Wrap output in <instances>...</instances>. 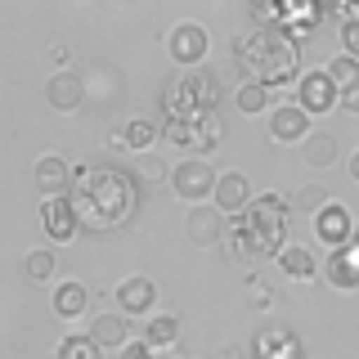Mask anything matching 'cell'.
Returning a JSON list of instances; mask_svg holds the SVG:
<instances>
[{"label":"cell","mask_w":359,"mask_h":359,"mask_svg":"<svg viewBox=\"0 0 359 359\" xmlns=\"http://www.w3.org/2000/svg\"><path fill=\"white\" fill-rule=\"evenodd\" d=\"M121 359H157V351H153L149 341H144V337H135L126 351H121Z\"/></svg>","instance_id":"4dcf8cb0"},{"label":"cell","mask_w":359,"mask_h":359,"mask_svg":"<svg viewBox=\"0 0 359 359\" xmlns=\"http://www.w3.org/2000/svg\"><path fill=\"white\" fill-rule=\"evenodd\" d=\"M184 233L194 247H216V238L224 233V220L216 216V202H202V207H189L184 216Z\"/></svg>","instance_id":"ac0fdd59"},{"label":"cell","mask_w":359,"mask_h":359,"mask_svg":"<svg viewBox=\"0 0 359 359\" xmlns=\"http://www.w3.org/2000/svg\"><path fill=\"white\" fill-rule=\"evenodd\" d=\"M301 157H306V166H314V171H328V166H337V157H341V144H337L332 130H314L301 144Z\"/></svg>","instance_id":"44dd1931"},{"label":"cell","mask_w":359,"mask_h":359,"mask_svg":"<svg viewBox=\"0 0 359 359\" xmlns=\"http://www.w3.org/2000/svg\"><path fill=\"white\" fill-rule=\"evenodd\" d=\"M50 306H54L59 319H81V314L90 310V287L81 283V278H63V283L54 287Z\"/></svg>","instance_id":"ffe728a7"},{"label":"cell","mask_w":359,"mask_h":359,"mask_svg":"<svg viewBox=\"0 0 359 359\" xmlns=\"http://www.w3.org/2000/svg\"><path fill=\"white\" fill-rule=\"evenodd\" d=\"M32 180H36V189L45 198H67L72 184H76V171L59 153H45V157H36V166H32Z\"/></svg>","instance_id":"7c38bea8"},{"label":"cell","mask_w":359,"mask_h":359,"mask_svg":"<svg viewBox=\"0 0 359 359\" xmlns=\"http://www.w3.org/2000/svg\"><path fill=\"white\" fill-rule=\"evenodd\" d=\"M153 306H157V283L149 274H130L117 283V310L126 319H153Z\"/></svg>","instance_id":"8fae6325"},{"label":"cell","mask_w":359,"mask_h":359,"mask_svg":"<svg viewBox=\"0 0 359 359\" xmlns=\"http://www.w3.org/2000/svg\"><path fill=\"white\" fill-rule=\"evenodd\" d=\"M220 135H224V126L216 112H202V117H189V121H162V140L180 144L184 153L202 157V162H207L211 149H220Z\"/></svg>","instance_id":"5b68a950"},{"label":"cell","mask_w":359,"mask_h":359,"mask_svg":"<svg viewBox=\"0 0 359 359\" xmlns=\"http://www.w3.org/2000/svg\"><path fill=\"white\" fill-rule=\"evenodd\" d=\"M90 337H95L104 351H126L135 341V323L121 310H99L95 319H90Z\"/></svg>","instance_id":"9a60e30c"},{"label":"cell","mask_w":359,"mask_h":359,"mask_svg":"<svg viewBox=\"0 0 359 359\" xmlns=\"http://www.w3.org/2000/svg\"><path fill=\"white\" fill-rule=\"evenodd\" d=\"M67 198H72L86 229L108 233L121 229L140 211V180L121 166H76V184Z\"/></svg>","instance_id":"6da1fadb"},{"label":"cell","mask_w":359,"mask_h":359,"mask_svg":"<svg viewBox=\"0 0 359 359\" xmlns=\"http://www.w3.org/2000/svg\"><path fill=\"white\" fill-rule=\"evenodd\" d=\"M54 359H104V346H99L90 332H81V337H63L59 351H54Z\"/></svg>","instance_id":"83f0119b"},{"label":"cell","mask_w":359,"mask_h":359,"mask_svg":"<svg viewBox=\"0 0 359 359\" xmlns=\"http://www.w3.org/2000/svg\"><path fill=\"white\" fill-rule=\"evenodd\" d=\"M86 99V81L81 72H72V67H59V72H50V81H45V104L54 112H76Z\"/></svg>","instance_id":"5bb4252c"},{"label":"cell","mask_w":359,"mask_h":359,"mask_svg":"<svg viewBox=\"0 0 359 359\" xmlns=\"http://www.w3.org/2000/svg\"><path fill=\"white\" fill-rule=\"evenodd\" d=\"M341 112H351V117H359V90H351V95H341Z\"/></svg>","instance_id":"1f68e13d"},{"label":"cell","mask_w":359,"mask_h":359,"mask_svg":"<svg viewBox=\"0 0 359 359\" xmlns=\"http://www.w3.org/2000/svg\"><path fill=\"white\" fill-rule=\"evenodd\" d=\"M269 135H274L278 144H306L314 126H310V112L292 99V104H278L274 112H269Z\"/></svg>","instance_id":"4fadbf2b"},{"label":"cell","mask_w":359,"mask_h":359,"mask_svg":"<svg viewBox=\"0 0 359 359\" xmlns=\"http://www.w3.org/2000/svg\"><path fill=\"white\" fill-rule=\"evenodd\" d=\"M332 76V86L341 90V95H351V90H359V59H351V54H337V59L323 63Z\"/></svg>","instance_id":"4316f807"},{"label":"cell","mask_w":359,"mask_h":359,"mask_svg":"<svg viewBox=\"0 0 359 359\" xmlns=\"http://www.w3.org/2000/svg\"><path fill=\"white\" fill-rule=\"evenodd\" d=\"M323 278H328V287H337V292H355L359 287V243L341 247V252H328Z\"/></svg>","instance_id":"e0dca14e"},{"label":"cell","mask_w":359,"mask_h":359,"mask_svg":"<svg viewBox=\"0 0 359 359\" xmlns=\"http://www.w3.org/2000/svg\"><path fill=\"white\" fill-rule=\"evenodd\" d=\"M157 140H162V121H153V117H135V121H126V126H121V144H126V149H135L140 157H149Z\"/></svg>","instance_id":"7402d4cb"},{"label":"cell","mask_w":359,"mask_h":359,"mask_svg":"<svg viewBox=\"0 0 359 359\" xmlns=\"http://www.w3.org/2000/svg\"><path fill=\"white\" fill-rule=\"evenodd\" d=\"M306 351H301V337L292 328H261V337H256V359H301Z\"/></svg>","instance_id":"d6986e66"},{"label":"cell","mask_w":359,"mask_h":359,"mask_svg":"<svg viewBox=\"0 0 359 359\" xmlns=\"http://www.w3.org/2000/svg\"><path fill=\"white\" fill-rule=\"evenodd\" d=\"M278 269H283L287 278H297V283H306V278L319 274V261H314V252H310V247L287 243L283 252H278Z\"/></svg>","instance_id":"603a6c76"},{"label":"cell","mask_w":359,"mask_h":359,"mask_svg":"<svg viewBox=\"0 0 359 359\" xmlns=\"http://www.w3.org/2000/svg\"><path fill=\"white\" fill-rule=\"evenodd\" d=\"M54 269H59V256H54V247H32L27 256H22V274L45 283V278H54Z\"/></svg>","instance_id":"484cf974"},{"label":"cell","mask_w":359,"mask_h":359,"mask_svg":"<svg viewBox=\"0 0 359 359\" xmlns=\"http://www.w3.org/2000/svg\"><path fill=\"white\" fill-rule=\"evenodd\" d=\"M346 171H351V180H355V184H359V149L351 153V162H346Z\"/></svg>","instance_id":"d6a6232c"},{"label":"cell","mask_w":359,"mask_h":359,"mask_svg":"<svg viewBox=\"0 0 359 359\" xmlns=\"http://www.w3.org/2000/svg\"><path fill=\"white\" fill-rule=\"evenodd\" d=\"M341 54L359 59V18L355 22H341Z\"/></svg>","instance_id":"f546056e"},{"label":"cell","mask_w":359,"mask_h":359,"mask_svg":"<svg viewBox=\"0 0 359 359\" xmlns=\"http://www.w3.org/2000/svg\"><path fill=\"white\" fill-rule=\"evenodd\" d=\"M211 50V36L202 22H175L171 36H166V54H171L175 67H184V72H198L202 59H207Z\"/></svg>","instance_id":"52a82bcc"},{"label":"cell","mask_w":359,"mask_h":359,"mask_svg":"<svg viewBox=\"0 0 359 359\" xmlns=\"http://www.w3.org/2000/svg\"><path fill=\"white\" fill-rule=\"evenodd\" d=\"M144 341H149L153 351L175 346L180 341V319H175V314H153V319H144Z\"/></svg>","instance_id":"d4e9b609"},{"label":"cell","mask_w":359,"mask_h":359,"mask_svg":"<svg viewBox=\"0 0 359 359\" xmlns=\"http://www.w3.org/2000/svg\"><path fill=\"white\" fill-rule=\"evenodd\" d=\"M297 104L310 112V117H323V112H337L341 108V90L332 86L328 67H310V72H301L297 81Z\"/></svg>","instance_id":"ba28073f"},{"label":"cell","mask_w":359,"mask_h":359,"mask_svg":"<svg viewBox=\"0 0 359 359\" xmlns=\"http://www.w3.org/2000/svg\"><path fill=\"white\" fill-rule=\"evenodd\" d=\"M287 224H292V207L278 194H261L243 216H233L229 224V252L238 261H261V256H274L287 247Z\"/></svg>","instance_id":"3957f363"},{"label":"cell","mask_w":359,"mask_h":359,"mask_svg":"<svg viewBox=\"0 0 359 359\" xmlns=\"http://www.w3.org/2000/svg\"><path fill=\"white\" fill-rule=\"evenodd\" d=\"M140 180H144V184H157V180H166V184H171V166H166L162 162V157H144V162H140Z\"/></svg>","instance_id":"f1b7e54d"},{"label":"cell","mask_w":359,"mask_h":359,"mask_svg":"<svg viewBox=\"0 0 359 359\" xmlns=\"http://www.w3.org/2000/svg\"><path fill=\"white\" fill-rule=\"evenodd\" d=\"M216 99H220V81L211 72H175L162 86L166 121H189V117H202V112H216Z\"/></svg>","instance_id":"277c9868"},{"label":"cell","mask_w":359,"mask_h":359,"mask_svg":"<svg viewBox=\"0 0 359 359\" xmlns=\"http://www.w3.org/2000/svg\"><path fill=\"white\" fill-rule=\"evenodd\" d=\"M233 108L243 117H261V112H274V90L261 86V81H243L238 95H233Z\"/></svg>","instance_id":"cb8c5ba5"},{"label":"cell","mask_w":359,"mask_h":359,"mask_svg":"<svg viewBox=\"0 0 359 359\" xmlns=\"http://www.w3.org/2000/svg\"><path fill=\"white\" fill-rule=\"evenodd\" d=\"M233 59L247 72V81L283 90L301 81V36L292 27H252L233 41Z\"/></svg>","instance_id":"7a4b0ae2"},{"label":"cell","mask_w":359,"mask_h":359,"mask_svg":"<svg viewBox=\"0 0 359 359\" xmlns=\"http://www.w3.org/2000/svg\"><path fill=\"white\" fill-rule=\"evenodd\" d=\"M355 243H359V224H355Z\"/></svg>","instance_id":"836d02e7"},{"label":"cell","mask_w":359,"mask_h":359,"mask_svg":"<svg viewBox=\"0 0 359 359\" xmlns=\"http://www.w3.org/2000/svg\"><path fill=\"white\" fill-rule=\"evenodd\" d=\"M216 211L220 216H243L247 207H252V180H247L243 171H220V184H216Z\"/></svg>","instance_id":"2e32d148"},{"label":"cell","mask_w":359,"mask_h":359,"mask_svg":"<svg viewBox=\"0 0 359 359\" xmlns=\"http://www.w3.org/2000/svg\"><path fill=\"white\" fill-rule=\"evenodd\" d=\"M216 184L220 175L211 171V162H202V157H184L180 166H171V189L180 202H189V207H202V202L216 198Z\"/></svg>","instance_id":"8992f818"},{"label":"cell","mask_w":359,"mask_h":359,"mask_svg":"<svg viewBox=\"0 0 359 359\" xmlns=\"http://www.w3.org/2000/svg\"><path fill=\"white\" fill-rule=\"evenodd\" d=\"M355 216H351V207H346V202H328V207L319 211V216L310 220V229H314V238H319L323 247H328V252H341V247H351L355 243Z\"/></svg>","instance_id":"9c48e42d"},{"label":"cell","mask_w":359,"mask_h":359,"mask_svg":"<svg viewBox=\"0 0 359 359\" xmlns=\"http://www.w3.org/2000/svg\"><path fill=\"white\" fill-rule=\"evenodd\" d=\"M41 229H45V238L59 247V243H72L86 224H81V216H76L72 198H45L41 202Z\"/></svg>","instance_id":"30bf717a"}]
</instances>
